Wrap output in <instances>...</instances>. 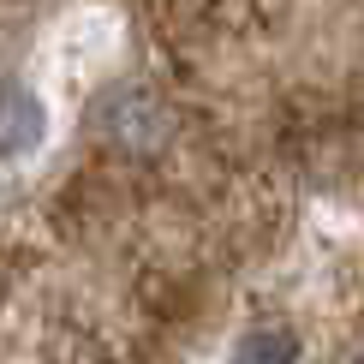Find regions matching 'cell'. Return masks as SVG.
I'll list each match as a JSON object with an SVG mask.
<instances>
[{
  "instance_id": "6da1fadb",
  "label": "cell",
  "mask_w": 364,
  "mask_h": 364,
  "mask_svg": "<svg viewBox=\"0 0 364 364\" xmlns=\"http://www.w3.org/2000/svg\"><path fill=\"white\" fill-rule=\"evenodd\" d=\"M102 138H114L119 149H156L168 138V108L156 102V90L119 84L102 96Z\"/></svg>"
},
{
  "instance_id": "7a4b0ae2",
  "label": "cell",
  "mask_w": 364,
  "mask_h": 364,
  "mask_svg": "<svg viewBox=\"0 0 364 364\" xmlns=\"http://www.w3.org/2000/svg\"><path fill=\"white\" fill-rule=\"evenodd\" d=\"M42 132H48V114H42V102L30 96V90H0V156H30V149L42 144Z\"/></svg>"
},
{
  "instance_id": "3957f363",
  "label": "cell",
  "mask_w": 364,
  "mask_h": 364,
  "mask_svg": "<svg viewBox=\"0 0 364 364\" xmlns=\"http://www.w3.org/2000/svg\"><path fill=\"white\" fill-rule=\"evenodd\" d=\"M227 364H299V335L293 328H251L233 341Z\"/></svg>"
},
{
  "instance_id": "277c9868",
  "label": "cell",
  "mask_w": 364,
  "mask_h": 364,
  "mask_svg": "<svg viewBox=\"0 0 364 364\" xmlns=\"http://www.w3.org/2000/svg\"><path fill=\"white\" fill-rule=\"evenodd\" d=\"M358 364H364V358H358Z\"/></svg>"
}]
</instances>
